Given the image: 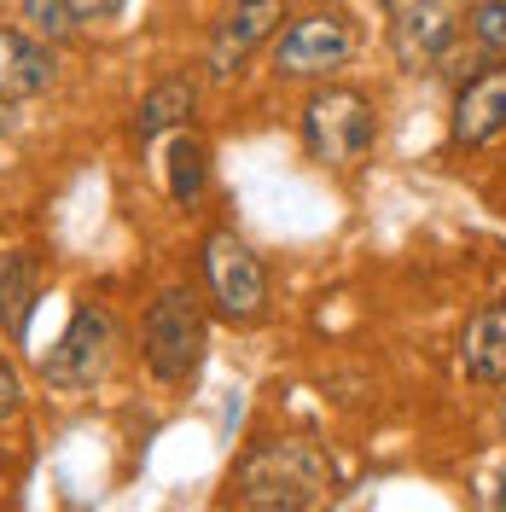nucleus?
<instances>
[{
    "mask_svg": "<svg viewBox=\"0 0 506 512\" xmlns=\"http://www.w3.org/2000/svg\"><path fill=\"white\" fill-rule=\"evenodd\" d=\"M332 483V460L303 437H268L233 466V495L251 512H309Z\"/></svg>",
    "mask_w": 506,
    "mask_h": 512,
    "instance_id": "obj_1",
    "label": "nucleus"
},
{
    "mask_svg": "<svg viewBox=\"0 0 506 512\" xmlns=\"http://www.w3.org/2000/svg\"><path fill=\"white\" fill-rule=\"evenodd\" d=\"M303 152L326 169H355L379 146V105L361 94V88H344V82H326L303 99Z\"/></svg>",
    "mask_w": 506,
    "mask_h": 512,
    "instance_id": "obj_2",
    "label": "nucleus"
},
{
    "mask_svg": "<svg viewBox=\"0 0 506 512\" xmlns=\"http://www.w3.org/2000/svg\"><path fill=\"white\" fill-rule=\"evenodd\" d=\"M210 350V320L192 286H163L140 326V355L158 384H181Z\"/></svg>",
    "mask_w": 506,
    "mask_h": 512,
    "instance_id": "obj_3",
    "label": "nucleus"
},
{
    "mask_svg": "<svg viewBox=\"0 0 506 512\" xmlns=\"http://www.w3.org/2000/svg\"><path fill=\"white\" fill-rule=\"evenodd\" d=\"M198 268H204V291H210V303H216L222 320L251 326V320L268 315V268H262V256H256L233 227L204 233Z\"/></svg>",
    "mask_w": 506,
    "mask_h": 512,
    "instance_id": "obj_4",
    "label": "nucleus"
},
{
    "mask_svg": "<svg viewBox=\"0 0 506 512\" xmlns=\"http://www.w3.org/2000/svg\"><path fill=\"white\" fill-rule=\"evenodd\" d=\"M117 350H123L117 315H111L105 303H82V309L70 315V326L59 332V344L47 350V361H41V379L53 384V390H64V396L94 390V384L111 373Z\"/></svg>",
    "mask_w": 506,
    "mask_h": 512,
    "instance_id": "obj_5",
    "label": "nucleus"
},
{
    "mask_svg": "<svg viewBox=\"0 0 506 512\" xmlns=\"http://www.w3.org/2000/svg\"><path fill=\"white\" fill-rule=\"evenodd\" d=\"M355 59V24L349 12H303L274 35V76L285 82H326L332 70Z\"/></svg>",
    "mask_w": 506,
    "mask_h": 512,
    "instance_id": "obj_6",
    "label": "nucleus"
},
{
    "mask_svg": "<svg viewBox=\"0 0 506 512\" xmlns=\"http://www.w3.org/2000/svg\"><path fill=\"white\" fill-rule=\"evenodd\" d=\"M466 30V0H408L390 12V53L402 70H437Z\"/></svg>",
    "mask_w": 506,
    "mask_h": 512,
    "instance_id": "obj_7",
    "label": "nucleus"
},
{
    "mask_svg": "<svg viewBox=\"0 0 506 512\" xmlns=\"http://www.w3.org/2000/svg\"><path fill=\"white\" fill-rule=\"evenodd\" d=\"M285 24V0H233L216 30H210V53H204V76L210 82H233L256 47H268Z\"/></svg>",
    "mask_w": 506,
    "mask_h": 512,
    "instance_id": "obj_8",
    "label": "nucleus"
},
{
    "mask_svg": "<svg viewBox=\"0 0 506 512\" xmlns=\"http://www.w3.org/2000/svg\"><path fill=\"white\" fill-rule=\"evenodd\" d=\"M501 134H506V59L466 76L460 94H454V111H448V140L466 146V152L495 146Z\"/></svg>",
    "mask_w": 506,
    "mask_h": 512,
    "instance_id": "obj_9",
    "label": "nucleus"
},
{
    "mask_svg": "<svg viewBox=\"0 0 506 512\" xmlns=\"http://www.w3.org/2000/svg\"><path fill=\"white\" fill-rule=\"evenodd\" d=\"M59 82V47L24 35L18 24H0V94L35 99Z\"/></svg>",
    "mask_w": 506,
    "mask_h": 512,
    "instance_id": "obj_10",
    "label": "nucleus"
},
{
    "mask_svg": "<svg viewBox=\"0 0 506 512\" xmlns=\"http://www.w3.org/2000/svg\"><path fill=\"white\" fill-rule=\"evenodd\" d=\"M460 367H466V379L489 384V390H506V297L483 303V309L466 320Z\"/></svg>",
    "mask_w": 506,
    "mask_h": 512,
    "instance_id": "obj_11",
    "label": "nucleus"
},
{
    "mask_svg": "<svg viewBox=\"0 0 506 512\" xmlns=\"http://www.w3.org/2000/svg\"><path fill=\"white\" fill-rule=\"evenodd\" d=\"M35 297H41V262H35V251H6L0 256V326H6L12 344L30 338Z\"/></svg>",
    "mask_w": 506,
    "mask_h": 512,
    "instance_id": "obj_12",
    "label": "nucleus"
},
{
    "mask_svg": "<svg viewBox=\"0 0 506 512\" xmlns=\"http://www.w3.org/2000/svg\"><path fill=\"white\" fill-rule=\"evenodd\" d=\"M192 111H198V76H163L158 88L140 99V111H134V140L152 146L158 134L187 128Z\"/></svg>",
    "mask_w": 506,
    "mask_h": 512,
    "instance_id": "obj_13",
    "label": "nucleus"
},
{
    "mask_svg": "<svg viewBox=\"0 0 506 512\" xmlns=\"http://www.w3.org/2000/svg\"><path fill=\"white\" fill-rule=\"evenodd\" d=\"M204 187H210V152H204L198 134L175 128L169 134V152H163V192H169L175 210H192L204 198Z\"/></svg>",
    "mask_w": 506,
    "mask_h": 512,
    "instance_id": "obj_14",
    "label": "nucleus"
},
{
    "mask_svg": "<svg viewBox=\"0 0 506 512\" xmlns=\"http://www.w3.org/2000/svg\"><path fill=\"white\" fill-rule=\"evenodd\" d=\"M18 30L47 41V47H64L70 35L82 30V18H76L70 0H18Z\"/></svg>",
    "mask_w": 506,
    "mask_h": 512,
    "instance_id": "obj_15",
    "label": "nucleus"
},
{
    "mask_svg": "<svg viewBox=\"0 0 506 512\" xmlns=\"http://www.w3.org/2000/svg\"><path fill=\"white\" fill-rule=\"evenodd\" d=\"M466 35L477 53H506V0H477L466 12Z\"/></svg>",
    "mask_w": 506,
    "mask_h": 512,
    "instance_id": "obj_16",
    "label": "nucleus"
},
{
    "mask_svg": "<svg viewBox=\"0 0 506 512\" xmlns=\"http://www.w3.org/2000/svg\"><path fill=\"white\" fill-rule=\"evenodd\" d=\"M24 408V379H18V367L0 355V419H12Z\"/></svg>",
    "mask_w": 506,
    "mask_h": 512,
    "instance_id": "obj_17",
    "label": "nucleus"
},
{
    "mask_svg": "<svg viewBox=\"0 0 506 512\" xmlns=\"http://www.w3.org/2000/svg\"><path fill=\"white\" fill-rule=\"evenodd\" d=\"M70 6H76L82 24H111V18H123L128 0H70Z\"/></svg>",
    "mask_w": 506,
    "mask_h": 512,
    "instance_id": "obj_18",
    "label": "nucleus"
},
{
    "mask_svg": "<svg viewBox=\"0 0 506 512\" xmlns=\"http://www.w3.org/2000/svg\"><path fill=\"white\" fill-rule=\"evenodd\" d=\"M489 512H506V466H501V478H495V489H489Z\"/></svg>",
    "mask_w": 506,
    "mask_h": 512,
    "instance_id": "obj_19",
    "label": "nucleus"
},
{
    "mask_svg": "<svg viewBox=\"0 0 506 512\" xmlns=\"http://www.w3.org/2000/svg\"><path fill=\"white\" fill-rule=\"evenodd\" d=\"M384 12H402V6H408V0H379Z\"/></svg>",
    "mask_w": 506,
    "mask_h": 512,
    "instance_id": "obj_20",
    "label": "nucleus"
},
{
    "mask_svg": "<svg viewBox=\"0 0 506 512\" xmlns=\"http://www.w3.org/2000/svg\"><path fill=\"white\" fill-rule=\"evenodd\" d=\"M6 117H12V111H6V94H0V128H6Z\"/></svg>",
    "mask_w": 506,
    "mask_h": 512,
    "instance_id": "obj_21",
    "label": "nucleus"
},
{
    "mask_svg": "<svg viewBox=\"0 0 506 512\" xmlns=\"http://www.w3.org/2000/svg\"><path fill=\"white\" fill-rule=\"evenodd\" d=\"M501 431H506V402H501Z\"/></svg>",
    "mask_w": 506,
    "mask_h": 512,
    "instance_id": "obj_22",
    "label": "nucleus"
}]
</instances>
